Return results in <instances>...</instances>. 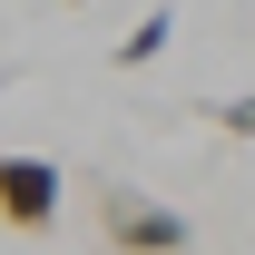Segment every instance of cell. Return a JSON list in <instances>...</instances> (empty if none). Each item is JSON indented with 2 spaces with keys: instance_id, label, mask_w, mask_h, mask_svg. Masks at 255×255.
I'll use <instances>...</instances> for the list:
<instances>
[{
  "instance_id": "5b68a950",
  "label": "cell",
  "mask_w": 255,
  "mask_h": 255,
  "mask_svg": "<svg viewBox=\"0 0 255 255\" xmlns=\"http://www.w3.org/2000/svg\"><path fill=\"white\" fill-rule=\"evenodd\" d=\"M69 10H79V0H69Z\"/></svg>"
},
{
  "instance_id": "3957f363",
  "label": "cell",
  "mask_w": 255,
  "mask_h": 255,
  "mask_svg": "<svg viewBox=\"0 0 255 255\" xmlns=\"http://www.w3.org/2000/svg\"><path fill=\"white\" fill-rule=\"evenodd\" d=\"M167 39H177V20H167V10H147V20H137V30H128L118 49H108V59H118V69H147V59L167 49Z\"/></svg>"
},
{
  "instance_id": "7a4b0ae2",
  "label": "cell",
  "mask_w": 255,
  "mask_h": 255,
  "mask_svg": "<svg viewBox=\"0 0 255 255\" xmlns=\"http://www.w3.org/2000/svg\"><path fill=\"white\" fill-rule=\"evenodd\" d=\"M59 196H69V177L49 157H0V226L10 236H39V226L59 216Z\"/></svg>"
},
{
  "instance_id": "6da1fadb",
  "label": "cell",
  "mask_w": 255,
  "mask_h": 255,
  "mask_svg": "<svg viewBox=\"0 0 255 255\" xmlns=\"http://www.w3.org/2000/svg\"><path fill=\"white\" fill-rule=\"evenodd\" d=\"M98 226H108L118 255H187L196 246V226L177 206H157V196H137V187H108V177H98Z\"/></svg>"
},
{
  "instance_id": "277c9868",
  "label": "cell",
  "mask_w": 255,
  "mask_h": 255,
  "mask_svg": "<svg viewBox=\"0 0 255 255\" xmlns=\"http://www.w3.org/2000/svg\"><path fill=\"white\" fill-rule=\"evenodd\" d=\"M206 118H216L226 137H255V89H246V98H226V108H206Z\"/></svg>"
}]
</instances>
